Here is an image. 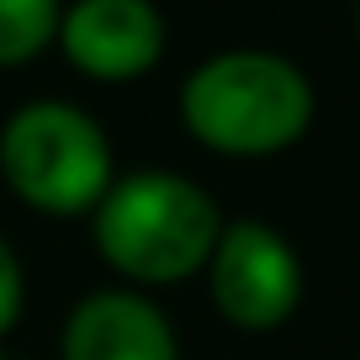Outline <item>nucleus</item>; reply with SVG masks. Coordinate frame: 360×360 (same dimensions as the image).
Returning <instances> with one entry per match:
<instances>
[{
  "mask_svg": "<svg viewBox=\"0 0 360 360\" xmlns=\"http://www.w3.org/2000/svg\"><path fill=\"white\" fill-rule=\"evenodd\" d=\"M318 96L286 53L223 48L202 58L180 85V122L223 159H270L302 143Z\"/></svg>",
  "mask_w": 360,
  "mask_h": 360,
  "instance_id": "nucleus-1",
  "label": "nucleus"
},
{
  "mask_svg": "<svg viewBox=\"0 0 360 360\" xmlns=\"http://www.w3.org/2000/svg\"><path fill=\"white\" fill-rule=\"evenodd\" d=\"M217 228H223L217 202L180 169L112 175L101 202L90 207L96 255L127 286H175L202 276Z\"/></svg>",
  "mask_w": 360,
  "mask_h": 360,
  "instance_id": "nucleus-2",
  "label": "nucleus"
},
{
  "mask_svg": "<svg viewBox=\"0 0 360 360\" xmlns=\"http://www.w3.org/2000/svg\"><path fill=\"white\" fill-rule=\"evenodd\" d=\"M112 175V138L75 101H27L0 127V180L43 217H90Z\"/></svg>",
  "mask_w": 360,
  "mask_h": 360,
  "instance_id": "nucleus-3",
  "label": "nucleus"
},
{
  "mask_svg": "<svg viewBox=\"0 0 360 360\" xmlns=\"http://www.w3.org/2000/svg\"><path fill=\"white\" fill-rule=\"evenodd\" d=\"M207 292L212 307L233 328L265 334L281 328L302 302V265L297 249L259 217H233L217 228L212 255H207Z\"/></svg>",
  "mask_w": 360,
  "mask_h": 360,
  "instance_id": "nucleus-4",
  "label": "nucleus"
},
{
  "mask_svg": "<svg viewBox=\"0 0 360 360\" xmlns=\"http://www.w3.org/2000/svg\"><path fill=\"white\" fill-rule=\"evenodd\" d=\"M53 43L85 79L127 85L165 58V16L154 0H69Z\"/></svg>",
  "mask_w": 360,
  "mask_h": 360,
  "instance_id": "nucleus-5",
  "label": "nucleus"
},
{
  "mask_svg": "<svg viewBox=\"0 0 360 360\" xmlns=\"http://www.w3.org/2000/svg\"><path fill=\"white\" fill-rule=\"evenodd\" d=\"M64 360H180L175 323L138 286H101L79 297L58 334Z\"/></svg>",
  "mask_w": 360,
  "mask_h": 360,
  "instance_id": "nucleus-6",
  "label": "nucleus"
},
{
  "mask_svg": "<svg viewBox=\"0 0 360 360\" xmlns=\"http://www.w3.org/2000/svg\"><path fill=\"white\" fill-rule=\"evenodd\" d=\"M64 0H0V69H22L53 48Z\"/></svg>",
  "mask_w": 360,
  "mask_h": 360,
  "instance_id": "nucleus-7",
  "label": "nucleus"
},
{
  "mask_svg": "<svg viewBox=\"0 0 360 360\" xmlns=\"http://www.w3.org/2000/svg\"><path fill=\"white\" fill-rule=\"evenodd\" d=\"M22 307H27V276H22V259H16L11 238L0 233V339L22 323Z\"/></svg>",
  "mask_w": 360,
  "mask_h": 360,
  "instance_id": "nucleus-8",
  "label": "nucleus"
},
{
  "mask_svg": "<svg viewBox=\"0 0 360 360\" xmlns=\"http://www.w3.org/2000/svg\"><path fill=\"white\" fill-rule=\"evenodd\" d=\"M0 360H11V355H6V349H0Z\"/></svg>",
  "mask_w": 360,
  "mask_h": 360,
  "instance_id": "nucleus-9",
  "label": "nucleus"
}]
</instances>
